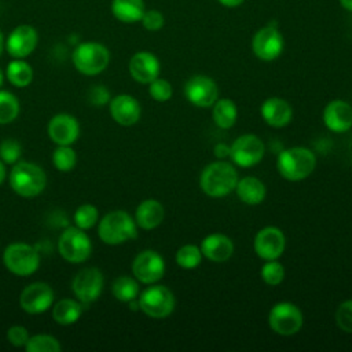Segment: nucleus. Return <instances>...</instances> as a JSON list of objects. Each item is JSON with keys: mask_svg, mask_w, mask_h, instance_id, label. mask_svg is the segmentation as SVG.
Returning a JSON list of instances; mask_svg holds the SVG:
<instances>
[{"mask_svg": "<svg viewBox=\"0 0 352 352\" xmlns=\"http://www.w3.org/2000/svg\"><path fill=\"white\" fill-rule=\"evenodd\" d=\"M11 190L22 198L40 195L47 186V175L41 166L29 161H18L8 175Z\"/></svg>", "mask_w": 352, "mask_h": 352, "instance_id": "f257e3e1", "label": "nucleus"}, {"mask_svg": "<svg viewBox=\"0 0 352 352\" xmlns=\"http://www.w3.org/2000/svg\"><path fill=\"white\" fill-rule=\"evenodd\" d=\"M98 223V236L106 245H122L138 236L136 221L125 210H111Z\"/></svg>", "mask_w": 352, "mask_h": 352, "instance_id": "f03ea898", "label": "nucleus"}, {"mask_svg": "<svg viewBox=\"0 0 352 352\" xmlns=\"http://www.w3.org/2000/svg\"><path fill=\"white\" fill-rule=\"evenodd\" d=\"M238 180V172L231 164L217 161L209 164L202 170L199 177V187L206 195L220 198L234 191Z\"/></svg>", "mask_w": 352, "mask_h": 352, "instance_id": "7ed1b4c3", "label": "nucleus"}, {"mask_svg": "<svg viewBox=\"0 0 352 352\" xmlns=\"http://www.w3.org/2000/svg\"><path fill=\"white\" fill-rule=\"evenodd\" d=\"M316 165L315 154L305 147H292L279 153L276 168L280 176L290 182H298L308 177Z\"/></svg>", "mask_w": 352, "mask_h": 352, "instance_id": "20e7f679", "label": "nucleus"}, {"mask_svg": "<svg viewBox=\"0 0 352 352\" xmlns=\"http://www.w3.org/2000/svg\"><path fill=\"white\" fill-rule=\"evenodd\" d=\"M72 62L78 73L84 76H98L109 66L110 51L102 43L84 41L73 50Z\"/></svg>", "mask_w": 352, "mask_h": 352, "instance_id": "39448f33", "label": "nucleus"}, {"mask_svg": "<svg viewBox=\"0 0 352 352\" xmlns=\"http://www.w3.org/2000/svg\"><path fill=\"white\" fill-rule=\"evenodd\" d=\"M4 267L16 276H30L40 267L38 250L26 242H12L3 252Z\"/></svg>", "mask_w": 352, "mask_h": 352, "instance_id": "423d86ee", "label": "nucleus"}, {"mask_svg": "<svg viewBox=\"0 0 352 352\" xmlns=\"http://www.w3.org/2000/svg\"><path fill=\"white\" fill-rule=\"evenodd\" d=\"M58 252L63 260L72 264H80L89 258L92 242L88 234L78 227H69L59 235Z\"/></svg>", "mask_w": 352, "mask_h": 352, "instance_id": "0eeeda50", "label": "nucleus"}, {"mask_svg": "<svg viewBox=\"0 0 352 352\" xmlns=\"http://www.w3.org/2000/svg\"><path fill=\"white\" fill-rule=\"evenodd\" d=\"M139 309L153 319L169 316L175 309V296L164 285H150L139 296Z\"/></svg>", "mask_w": 352, "mask_h": 352, "instance_id": "6e6552de", "label": "nucleus"}, {"mask_svg": "<svg viewBox=\"0 0 352 352\" xmlns=\"http://www.w3.org/2000/svg\"><path fill=\"white\" fill-rule=\"evenodd\" d=\"M103 286V274L96 267L80 270L72 280V292L81 304H91L96 301L102 294Z\"/></svg>", "mask_w": 352, "mask_h": 352, "instance_id": "1a4fd4ad", "label": "nucleus"}, {"mask_svg": "<svg viewBox=\"0 0 352 352\" xmlns=\"http://www.w3.org/2000/svg\"><path fill=\"white\" fill-rule=\"evenodd\" d=\"M54 302V289L48 283L40 280L29 283L19 294V307L29 315H40L51 309Z\"/></svg>", "mask_w": 352, "mask_h": 352, "instance_id": "9d476101", "label": "nucleus"}, {"mask_svg": "<svg viewBox=\"0 0 352 352\" xmlns=\"http://www.w3.org/2000/svg\"><path fill=\"white\" fill-rule=\"evenodd\" d=\"M302 312L292 302H278L268 314L270 327L280 336H293L302 326Z\"/></svg>", "mask_w": 352, "mask_h": 352, "instance_id": "9b49d317", "label": "nucleus"}, {"mask_svg": "<svg viewBox=\"0 0 352 352\" xmlns=\"http://www.w3.org/2000/svg\"><path fill=\"white\" fill-rule=\"evenodd\" d=\"M132 274L144 285L157 283L165 274V261L155 250H142L132 261Z\"/></svg>", "mask_w": 352, "mask_h": 352, "instance_id": "f8f14e48", "label": "nucleus"}, {"mask_svg": "<svg viewBox=\"0 0 352 352\" xmlns=\"http://www.w3.org/2000/svg\"><path fill=\"white\" fill-rule=\"evenodd\" d=\"M38 44V33L36 28L28 23L15 26L6 38V51L11 58L25 59L28 58Z\"/></svg>", "mask_w": 352, "mask_h": 352, "instance_id": "ddd939ff", "label": "nucleus"}, {"mask_svg": "<svg viewBox=\"0 0 352 352\" xmlns=\"http://www.w3.org/2000/svg\"><path fill=\"white\" fill-rule=\"evenodd\" d=\"M252 50L261 60H274L283 51V37L278 28L272 23L257 30L252 40Z\"/></svg>", "mask_w": 352, "mask_h": 352, "instance_id": "4468645a", "label": "nucleus"}, {"mask_svg": "<svg viewBox=\"0 0 352 352\" xmlns=\"http://www.w3.org/2000/svg\"><path fill=\"white\" fill-rule=\"evenodd\" d=\"M264 151L265 148L261 139L254 135H242L232 142L230 157L236 165L250 168L263 160Z\"/></svg>", "mask_w": 352, "mask_h": 352, "instance_id": "2eb2a0df", "label": "nucleus"}, {"mask_svg": "<svg viewBox=\"0 0 352 352\" xmlns=\"http://www.w3.org/2000/svg\"><path fill=\"white\" fill-rule=\"evenodd\" d=\"M219 89L216 82L204 74L192 76L184 85L186 99L197 107H210L217 100Z\"/></svg>", "mask_w": 352, "mask_h": 352, "instance_id": "dca6fc26", "label": "nucleus"}, {"mask_svg": "<svg viewBox=\"0 0 352 352\" xmlns=\"http://www.w3.org/2000/svg\"><path fill=\"white\" fill-rule=\"evenodd\" d=\"M47 132L56 146H72L80 136V122L72 114L59 113L50 120Z\"/></svg>", "mask_w": 352, "mask_h": 352, "instance_id": "f3484780", "label": "nucleus"}, {"mask_svg": "<svg viewBox=\"0 0 352 352\" xmlns=\"http://www.w3.org/2000/svg\"><path fill=\"white\" fill-rule=\"evenodd\" d=\"M286 239L278 227H264L254 236V252L263 260H276L285 250Z\"/></svg>", "mask_w": 352, "mask_h": 352, "instance_id": "a211bd4d", "label": "nucleus"}, {"mask_svg": "<svg viewBox=\"0 0 352 352\" xmlns=\"http://www.w3.org/2000/svg\"><path fill=\"white\" fill-rule=\"evenodd\" d=\"M109 110L111 118L122 126H132L140 120L142 107L139 102L128 94H121L110 99Z\"/></svg>", "mask_w": 352, "mask_h": 352, "instance_id": "6ab92c4d", "label": "nucleus"}, {"mask_svg": "<svg viewBox=\"0 0 352 352\" xmlns=\"http://www.w3.org/2000/svg\"><path fill=\"white\" fill-rule=\"evenodd\" d=\"M129 74L140 84H150L160 74V60L148 51H139L129 59Z\"/></svg>", "mask_w": 352, "mask_h": 352, "instance_id": "aec40b11", "label": "nucleus"}, {"mask_svg": "<svg viewBox=\"0 0 352 352\" xmlns=\"http://www.w3.org/2000/svg\"><path fill=\"white\" fill-rule=\"evenodd\" d=\"M323 122L331 132H346L352 126V106L340 99L331 100L323 110Z\"/></svg>", "mask_w": 352, "mask_h": 352, "instance_id": "412c9836", "label": "nucleus"}, {"mask_svg": "<svg viewBox=\"0 0 352 352\" xmlns=\"http://www.w3.org/2000/svg\"><path fill=\"white\" fill-rule=\"evenodd\" d=\"M202 256L214 263L227 261L234 253L232 241L223 234H210L201 242Z\"/></svg>", "mask_w": 352, "mask_h": 352, "instance_id": "4be33fe9", "label": "nucleus"}, {"mask_svg": "<svg viewBox=\"0 0 352 352\" xmlns=\"http://www.w3.org/2000/svg\"><path fill=\"white\" fill-rule=\"evenodd\" d=\"M261 116L268 125L274 128H282L292 121L293 110L285 99L274 96L265 99L261 104Z\"/></svg>", "mask_w": 352, "mask_h": 352, "instance_id": "5701e85b", "label": "nucleus"}, {"mask_svg": "<svg viewBox=\"0 0 352 352\" xmlns=\"http://www.w3.org/2000/svg\"><path fill=\"white\" fill-rule=\"evenodd\" d=\"M164 214L162 204L155 199H144L135 210V221L138 227L150 231L162 223Z\"/></svg>", "mask_w": 352, "mask_h": 352, "instance_id": "b1692460", "label": "nucleus"}, {"mask_svg": "<svg viewBox=\"0 0 352 352\" xmlns=\"http://www.w3.org/2000/svg\"><path fill=\"white\" fill-rule=\"evenodd\" d=\"M82 314V304L76 298H62L52 304V319L60 326H70L76 323Z\"/></svg>", "mask_w": 352, "mask_h": 352, "instance_id": "393cba45", "label": "nucleus"}, {"mask_svg": "<svg viewBox=\"0 0 352 352\" xmlns=\"http://www.w3.org/2000/svg\"><path fill=\"white\" fill-rule=\"evenodd\" d=\"M144 1L143 0H113L111 1V14L116 19L124 23L139 22L144 14Z\"/></svg>", "mask_w": 352, "mask_h": 352, "instance_id": "a878e982", "label": "nucleus"}, {"mask_svg": "<svg viewBox=\"0 0 352 352\" xmlns=\"http://www.w3.org/2000/svg\"><path fill=\"white\" fill-rule=\"evenodd\" d=\"M238 198L248 205H257L265 198V186L261 180L253 176L243 177L236 183Z\"/></svg>", "mask_w": 352, "mask_h": 352, "instance_id": "bb28decb", "label": "nucleus"}, {"mask_svg": "<svg viewBox=\"0 0 352 352\" xmlns=\"http://www.w3.org/2000/svg\"><path fill=\"white\" fill-rule=\"evenodd\" d=\"M33 67L25 59H15L7 65L6 77L16 88H25L33 81Z\"/></svg>", "mask_w": 352, "mask_h": 352, "instance_id": "cd10ccee", "label": "nucleus"}, {"mask_svg": "<svg viewBox=\"0 0 352 352\" xmlns=\"http://www.w3.org/2000/svg\"><path fill=\"white\" fill-rule=\"evenodd\" d=\"M238 117V110L236 104L231 99H217L213 103V110H212V118L214 124L219 128L228 129L231 128Z\"/></svg>", "mask_w": 352, "mask_h": 352, "instance_id": "c85d7f7f", "label": "nucleus"}, {"mask_svg": "<svg viewBox=\"0 0 352 352\" xmlns=\"http://www.w3.org/2000/svg\"><path fill=\"white\" fill-rule=\"evenodd\" d=\"M111 293L116 300L121 302H129L139 296V283L138 279L128 275H121L114 279L111 285Z\"/></svg>", "mask_w": 352, "mask_h": 352, "instance_id": "c756f323", "label": "nucleus"}, {"mask_svg": "<svg viewBox=\"0 0 352 352\" xmlns=\"http://www.w3.org/2000/svg\"><path fill=\"white\" fill-rule=\"evenodd\" d=\"M21 111V104L18 98L10 92L0 89V125H7L14 122Z\"/></svg>", "mask_w": 352, "mask_h": 352, "instance_id": "7c9ffc66", "label": "nucleus"}, {"mask_svg": "<svg viewBox=\"0 0 352 352\" xmlns=\"http://www.w3.org/2000/svg\"><path fill=\"white\" fill-rule=\"evenodd\" d=\"M52 165L59 172H69L77 164V153L72 146H56L51 157Z\"/></svg>", "mask_w": 352, "mask_h": 352, "instance_id": "2f4dec72", "label": "nucleus"}, {"mask_svg": "<svg viewBox=\"0 0 352 352\" xmlns=\"http://www.w3.org/2000/svg\"><path fill=\"white\" fill-rule=\"evenodd\" d=\"M25 349L26 352H60L62 345L54 336L34 334L29 337Z\"/></svg>", "mask_w": 352, "mask_h": 352, "instance_id": "473e14b6", "label": "nucleus"}, {"mask_svg": "<svg viewBox=\"0 0 352 352\" xmlns=\"http://www.w3.org/2000/svg\"><path fill=\"white\" fill-rule=\"evenodd\" d=\"M74 226L87 231L91 230L99 221V210L92 204L80 205L73 214Z\"/></svg>", "mask_w": 352, "mask_h": 352, "instance_id": "72a5a7b5", "label": "nucleus"}, {"mask_svg": "<svg viewBox=\"0 0 352 352\" xmlns=\"http://www.w3.org/2000/svg\"><path fill=\"white\" fill-rule=\"evenodd\" d=\"M176 263L184 270H192L201 264L202 252L195 245H184L176 252Z\"/></svg>", "mask_w": 352, "mask_h": 352, "instance_id": "f704fd0d", "label": "nucleus"}, {"mask_svg": "<svg viewBox=\"0 0 352 352\" xmlns=\"http://www.w3.org/2000/svg\"><path fill=\"white\" fill-rule=\"evenodd\" d=\"M22 154V146L16 139L8 138L0 143V160L6 165H14L19 161Z\"/></svg>", "mask_w": 352, "mask_h": 352, "instance_id": "c9c22d12", "label": "nucleus"}, {"mask_svg": "<svg viewBox=\"0 0 352 352\" xmlns=\"http://www.w3.org/2000/svg\"><path fill=\"white\" fill-rule=\"evenodd\" d=\"M261 278L270 286L279 285L285 278V268L276 260H267V263L261 267Z\"/></svg>", "mask_w": 352, "mask_h": 352, "instance_id": "e433bc0d", "label": "nucleus"}, {"mask_svg": "<svg viewBox=\"0 0 352 352\" xmlns=\"http://www.w3.org/2000/svg\"><path fill=\"white\" fill-rule=\"evenodd\" d=\"M148 94L157 102H166L170 99L173 91L169 81L157 77L148 84Z\"/></svg>", "mask_w": 352, "mask_h": 352, "instance_id": "4c0bfd02", "label": "nucleus"}, {"mask_svg": "<svg viewBox=\"0 0 352 352\" xmlns=\"http://www.w3.org/2000/svg\"><path fill=\"white\" fill-rule=\"evenodd\" d=\"M336 323L345 333H352V300L341 302L336 311Z\"/></svg>", "mask_w": 352, "mask_h": 352, "instance_id": "58836bf2", "label": "nucleus"}, {"mask_svg": "<svg viewBox=\"0 0 352 352\" xmlns=\"http://www.w3.org/2000/svg\"><path fill=\"white\" fill-rule=\"evenodd\" d=\"M6 337H7V341L12 345V346H16V348H21L26 345L28 340H29V331L25 326L22 324H14L11 327H8L7 333H6Z\"/></svg>", "mask_w": 352, "mask_h": 352, "instance_id": "ea45409f", "label": "nucleus"}, {"mask_svg": "<svg viewBox=\"0 0 352 352\" xmlns=\"http://www.w3.org/2000/svg\"><path fill=\"white\" fill-rule=\"evenodd\" d=\"M140 22L146 30L157 32V30L162 29L165 19H164L162 12H160L158 10H147V11H144Z\"/></svg>", "mask_w": 352, "mask_h": 352, "instance_id": "a19ab883", "label": "nucleus"}, {"mask_svg": "<svg viewBox=\"0 0 352 352\" xmlns=\"http://www.w3.org/2000/svg\"><path fill=\"white\" fill-rule=\"evenodd\" d=\"M110 99H111V96H110L109 89L102 84L94 85L88 92V100L95 106H103V104L109 103Z\"/></svg>", "mask_w": 352, "mask_h": 352, "instance_id": "79ce46f5", "label": "nucleus"}, {"mask_svg": "<svg viewBox=\"0 0 352 352\" xmlns=\"http://www.w3.org/2000/svg\"><path fill=\"white\" fill-rule=\"evenodd\" d=\"M214 151V155L219 157V158H226V157H230V147L226 146L224 143H219L214 146L213 148Z\"/></svg>", "mask_w": 352, "mask_h": 352, "instance_id": "37998d69", "label": "nucleus"}, {"mask_svg": "<svg viewBox=\"0 0 352 352\" xmlns=\"http://www.w3.org/2000/svg\"><path fill=\"white\" fill-rule=\"evenodd\" d=\"M217 1L227 8H234V7H239L245 0H217Z\"/></svg>", "mask_w": 352, "mask_h": 352, "instance_id": "c03bdc74", "label": "nucleus"}, {"mask_svg": "<svg viewBox=\"0 0 352 352\" xmlns=\"http://www.w3.org/2000/svg\"><path fill=\"white\" fill-rule=\"evenodd\" d=\"M6 176H7V170H6V164L0 160V184L4 182V179H6Z\"/></svg>", "mask_w": 352, "mask_h": 352, "instance_id": "a18cd8bd", "label": "nucleus"}, {"mask_svg": "<svg viewBox=\"0 0 352 352\" xmlns=\"http://www.w3.org/2000/svg\"><path fill=\"white\" fill-rule=\"evenodd\" d=\"M340 4H341L342 8L352 12V0H340Z\"/></svg>", "mask_w": 352, "mask_h": 352, "instance_id": "49530a36", "label": "nucleus"}, {"mask_svg": "<svg viewBox=\"0 0 352 352\" xmlns=\"http://www.w3.org/2000/svg\"><path fill=\"white\" fill-rule=\"evenodd\" d=\"M4 45H6V38H4V36H3V32L0 30V56H1V54H3Z\"/></svg>", "mask_w": 352, "mask_h": 352, "instance_id": "de8ad7c7", "label": "nucleus"}, {"mask_svg": "<svg viewBox=\"0 0 352 352\" xmlns=\"http://www.w3.org/2000/svg\"><path fill=\"white\" fill-rule=\"evenodd\" d=\"M4 77H6V74H4V72L0 69V88H1L3 82H4Z\"/></svg>", "mask_w": 352, "mask_h": 352, "instance_id": "09e8293b", "label": "nucleus"}]
</instances>
